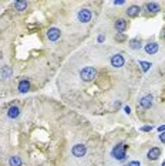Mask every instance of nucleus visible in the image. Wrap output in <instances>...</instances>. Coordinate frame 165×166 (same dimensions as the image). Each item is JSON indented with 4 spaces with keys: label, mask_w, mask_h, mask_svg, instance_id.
<instances>
[{
    "label": "nucleus",
    "mask_w": 165,
    "mask_h": 166,
    "mask_svg": "<svg viewBox=\"0 0 165 166\" xmlns=\"http://www.w3.org/2000/svg\"><path fill=\"white\" fill-rule=\"evenodd\" d=\"M124 111H125L127 114H130V112H131V109H130V107H125V108H124Z\"/></svg>",
    "instance_id": "24"
},
{
    "label": "nucleus",
    "mask_w": 165,
    "mask_h": 166,
    "mask_svg": "<svg viewBox=\"0 0 165 166\" xmlns=\"http://www.w3.org/2000/svg\"><path fill=\"white\" fill-rule=\"evenodd\" d=\"M9 165L10 166H22V159L19 158V156H13V158H10V160H9Z\"/></svg>",
    "instance_id": "18"
},
{
    "label": "nucleus",
    "mask_w": 165,
    "mask_h": 166,
    "mask_svg": "<svg viewBox=\"0 0 165 166\" xmlns=\"http://www.w3.org/2000/svg\"><path fill=\"white\" fill-rule=\"evenodd\" d=\"M71 152H73V155H74L75 158H82V156L85 155V152H87V148H85L82 143H77V145L73 146Z\"/></svg>",
    "instance_id": "4"
},
{
    "label": "nucleus",
    "mask_w": 165,
    "mask_h": 166,
    "mask_svg": "<svg viewBox=\"0 0 165 166\" xmlns=\"http://www.w3.org/2000/svg\"><path fill=\"white\" fill-rule=\"evenodd\" d=\"M125 166H141V163L137 162V160H132V162H130L128 165H125Z\"/></svg>",
    "instance_id": "21"
},
{
    "label": "nucleus",
    "mask_w": 165,
    "mask_h": 166,
    "mask_svg": "<svg viewBox=\"0 0 165 166\" xmlns=\"http://www.w3.org/2000/svg\"><path fill=\"white\" fill-rule=\"evenodd\" d=\"M29 89H30V82H29L27 79H22L20 84H19V91L24 94V92H27Z\"/></svg>",
    "instance_id": "12"
},
{
    "label": "nucleus",
    "mask_w": 165,
    "mask_h": 166,
    "mask_svg": "<svg viewBox=\"0 0 165 166\" xmlns=\"http://www.w3.org/2000/svg\"><path fill=\"white\" fill-rule=\"evenodd\" d=\"M11 68L10 67H3L1 70H0V75H1V78H4V79H7L10 75H11Z\"/></svg>",
    "instance_id": "16"
},
{
    "label": "nucleus",
    "mask_w": 165,
    "mask_h": 166,
    "mask_svg": "<svg viewBox=\"0 0 165 166\" xmlns=\"http://www.w3.org/2000/svg\"><path fill=\"white\" fill-rule=\"evenodd\" d=\"M159 141L162 143H165V132H162V134L159 135Z\"/></svg>",
    "instance_id": "23"
},
{
    "label": "nucleus",
    "mask_w": 165,
    "mask_h": 166,
    "mask_svg": "<svg viewBox=\"0 0 165 166\" xmlns=\"http://www.w3.org/2000/svg\"><path fill=\"white\" fill-rule=\"evenodd\" d=\"M125 150H127V146L124 143H118L117 146H114V149H113V156L116 159H118V160H124V159L127 158Z\"/></svg>",
    "instance_id": "2"
},
{
    "label": "nucleus",
    "mask_w": 165,
    "mask_h": 166,
    "mask_svg": "<svg viewBox=\"0 0 165 166\" xmlns=\"http://www.w3.org/2000/svg\"><path fill=\"white\" fill-rule=\"evenodd\" d=\"M162 36H164V39H165V33H164V34H162Z\"/></svg>",
    "instance_id": "28"
},
{
    "label": "nucleus",
    "mask_w": 165,
    "mask_h": 166,
    "mask_svg": "<svg viewBox=\"0 0 165 166\" xmlns=\"http://www.w3.org/2000/svg\"><path fill=\"white\" fill-rule=\"evenodd\" d=\"M140 65H141V68H142V71H148L149 67H151V64L147 63V61H140Z\"/></svg>",
    "instance_id": "19"
},
{
    "label": "nucleus",
    "mask_w": 165,
    "mask_h": 166,
    "mask_svg": "<svg viewBox=\"0 0 165 166\" xmlns=\"http://www.w3.org/2000/svg\"><path fill=\"white\" fill-rule=\"evenodd\" d=\"M116 29L118 30V31H125L127 30V21L124 20V19H118L116 21Z\"/></svg>",
    "instance_id": "13"
},
{
    "label": "nucleus",
    "mask_w": 165,
    "mask_h": 166,
    "mask_svg": "<svg viewBox=\"0 0 165 166\" xmlns=\"http://www.w3.org/2000/svg\"><path fill=\"white\" fill-rule=\"evenodd\" d=\"M19 114H20L19 107H10V108H9V112H7L9 118L14 119V118H17V117H19Z\"/></svg>",
    "instance_id": "14"
},
{
    "label": "nucleus",
    "mask_w": 165,
    "mask_h": 166,
    "mask_svg": "<svg viewBox=\"0 0 165 166\" xmlns=\"http://www.w3.org/2000/svg\"><path fill=\"white\" fill-rule=\"evenodd\" d=\"M111 65L114 67V68H121L124 64H125V60H124V57L121 54H114L111 55Z\"/></svg>",
    "instance_id": "3"
},
{
    "label": "nucleus",
    "mask_w": 165,
    "mask_h": 166,
    "mask_svg": "<svg viewBox=\"0 0 165 166\" xmlns=\"http://www.w3.org/2000/svg\"><path fill=\"white\" fill-rule=\"evenodd\" d=\"M95 77H97V70H95V67L87 65V67H84L81 71H80V78H81L84 82H90V81H93Z\"/></svg>",
    "instance_id": "1"
},
{
    "label": "nucleus",
    "mask_w": 165,
    "mask_h": 166,
    "mask_svg": "<svg viewBox=\"0 0 165 166\" xmlns=\"http://www.w3.org/2000/svg\"><path fill=\"white\" fill-rule=\"evenodd\" d=\"M161 166H165V162H164V163H162V165H161Z\"/></svg>",
    "instance_id": "27"
},
{
    "label": "nucleus",
    "mask_w": 165,
    "mask_h": 166,
    "mask_svg": "<svg viewBox=\"0 0 165 166\" xmlns=\"http://www.w3.org/2000/svg\"><path fill=\"white\" fill-rule=\"evenodd\" d=\"M116 40H117V41H120V43H123V41L127 40V37H125V34H123V33H117Z\"/></svg>",
    "instance_id": "20"
},
{
    "label": "nucleus",
    "mask_w": 165,
    "mask_h": 166,
    "mask_svg": "<svg viewBox=\"0 0 165 166\" xmlns=\"http://www.w3.org/2000/svg\"><path fill=\"white\" fill-rule=\"evenodd\" d=\"M140 13H141V9L138 6H131V7H128V10H127V16L128 17H137V16H140Z\"/></svg>",
    "instance_id": "9"
},
{
    "label": "nucleus",
    "mask_w": 165,
    "mask_h": 166,
    "mask_svg": "<svg viewBox=\"0 0 165 166\" xmlns=\"http://www.w3.org/2000/svg\"><path fill=\"white\" fill-rule=\"evenodd\" d=\"M158 51V44L157 43H148L145 46V53L147 54H155Z\"/></svg>",
    "instance_id": "11"
},
{
    "label": "nucleus",
    "mask_w": 165,
    "mask_h": 166,
    "mask_svg": "<svg viewBox=\"0 0 165 166\" xmlns=\"http://www.w3.org/2000/svg\"><path fill=\"white\" fill-rule=\"evenodd\" d=\"M159 155H161V149H159V148H151L149 152L147 153V158H148L149 160H157V159L159 158Z\"/></svg>",
    "instance_id": "8"
},
{
    "label": "nucleus",
    "mask_w": 165,
    "mask_h": 166,
    "mask_svg": "<svg viewBox=\"0 0 165 166\" xmlns=\"http://www.w3.org/2000/svg\"><path fill=\"white\" fill-rule=\"evenodd\" d=\"M60 36H61V31H60V29H56V27L49 29V31H47V39L50 41H57L60 39Z\"/></svg>",
    "instance_id": "6"
},
{
    "label": "nucleus",
    "mask_w": 165,
    "mask_h": 166,
    "mask_svg": "<svg viewBox=\"0 0 165 166\" xmlns=\"http://www.w3.org/2000/svg\"><path fill=\"white\" fill-rule=\"evenodd\" d=\"M145 7H147V10H148L149 13H158V11L161 10V7H159V4H158V3H155V1H151V3H147V4H145Z\"/></svg>",
    "instance_id": "10"
},
{
    "label": "nucleus",
    "mask_w": 165,
    "mask_h": 166,
    "mask_svg": "<svg viewBox=\"0 0 165 166\" xmlns=\"http://www.w3.org/2000/svg\"><path fill=\"white\" fill-rule=\"evenodd\" d=\"M14 9H16L17 11H23L27 9V1H23V0H17L14 1Z\"/></svg>",
    "instance_id": "15"
},
{
    "label": "nucleus",
    "mask_w": 165,
    "mask_h": 166,
    "mask_svg": "<svg viewBox=\"0 0 165 166\" xmlns=\"http://www.w3.org/2000/svg\"><path fill=\"white\" fill-rule=\"evenodd\" d=\"M152 101H154V97H152V95H145V97H144V98L140 101V104H141V107H142V108L148 109V108L152 107Z\"/></svg>",
    "instance_id": "7"
},
{
    "label": "nucleus",
    "mask_w": 165,
    "mask_h": 166,
    "mask_svg": "<svg viewBox=\"0 0 165 166\" xmlns=\"http://www.w3.org/2000/svg\"><path fill=\"white\" fill-rule=\"evenodd\" d=\"M78 21H81V23H88L91 20V11L88 9H81L80 11H78Z\"/></svg>",
    "instance_id": "5"
},
{
    "label": "nucleus",
    "mask_w": 165,
    "mask_h": 166,
    "mask_svg": "<svg viewBox=\"0 0 165 166\" xmlns=\"http://www.w3.org/2000/svg\"><path fill=\"white\" fill-rule=\"evenodd\" d=\"M130 47H131L132 50H138V48H141V40L140 39H132L131 41H130Z\"/></svg>",
    "instance_id": "17"
},
{
    "label": "nucleus",
    "mask_w": 165,
    "mask_h": 166,
    "mask_svg": "<svg viewBox=\"0 0 165 166\" xmlns=\"http://www.w3.org/2000/svg\"><path fill=\"white\" fill-rule=\"evenodd\" d=\"M158 131H159V132H164V131H165V125H164V127H159V128H158Z\"/></svg>",
    "instance_id": "26"
},
{
    "label": "nucleus",
    "mask_w": 165,
    "mask_h": 166,
    "mask_svg": "<svg viewBox=\"0 0 165 166\" xmlns=\"http://www.w3.org/2000/svg\"><path fill=\"white\" fill-rule=\"evenodd\" d=\"M152 129V127H149V125H147V127H142L141 128V131H144V132H148V131H151Z\"/></svg>",
    "instance_id": "22"
},
{
    "label": "nucleus",
    "mask_w": 165,
    "mask_h": 166,
    "mask_svg": "<svg viewBox=\"0 0 165 166\" xmlns=\"http://www.w3.org/2000/svg\"><path fill=\"white\" fill-rule=\"evenodd\" d=\"M104 41V36H100L98 37V43H103Z\"/></svg>",
    "instance_id": "25"
}]
</instances>
